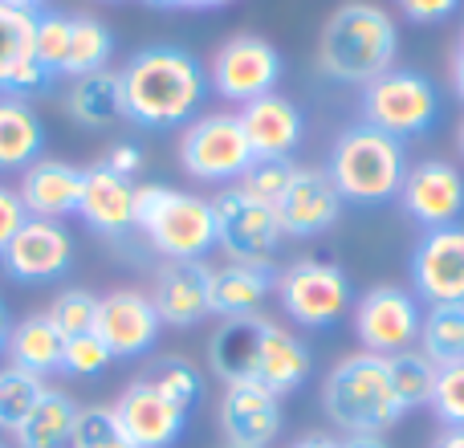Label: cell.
<instances>
[{"label":"cell","instance_id":"cell-23","mask_svg":"<svg viewBox=\"0 0 464 448\" xmlns=\"http://www.w3.org/2000/svg\"><path fill=\"white\" fill-rule=\"evenodd\" d=\"M208 278L212 269L204 261H168L155 273V310H160L163 326H196L208 318Z\"/></svg>","mask_w":464,"mask_h":448},{"label":"cell","instance_id":"cell-15","mask_svg":"<svg viewBox=\"0 0 464 448\" xmlns=\"http://www.w3.org/2000/svg\"><path fill=\"white\" fill-rule=\"evenodd\" d=\"M8 278L24 281V286H41V281H57L70 273L73 265V240L62 229V220H37L29 217L24 229L8 240V248L0 253Z\"/></svg>","mask_w":464,"mask_h":448},{"label":"cell","instance_id":"cell-18","mask_svg":"<svg viewBox=\"0 0 464 448\" xmlns=\"http://www.w3.org/2000/svg\"><path fill=\"white\" fill-rule=\"evenodd\" d=\"M281 424H285L281 400L273 392H265L261 384L225 387V400H220V433H225V444L269 448L281 436Z\"/></svg>","mask_w":464,"mask_h":448},{"label":"cell","instance_id":"cell-7","mask_svg":"<svg viewBox=\"0 0 464 448\" xmlns=\"http://www.w3.org/2000/svg\"><path fill=\"white\" fill-rule=\"evenodd\" d=\"M277 302L297 326L326 330L354 306V294L343 265L302 257V261H294L289 269L277 273Z\"/></svg>","mask_w":464,"mask_h":448},{"label":"cell","instance_id":"cell-10","mask_svg":"<svg viewBox=\"0 0 464 448\" xmlns=\"http://www.w3.org/2000/svg\"><path fill=\"white\" fill-rule=\"evenodd\" d=\"M212 209H217V245L228 253V261H269L273 248L285 240L277 204L256 200L240 184L225 188Z\"/></svg>","mask_w":464,"mask_h":448},{"label":"cell","instance_id":"cell-41","mask_svg":"<svg viewBox=\"0 0 464 448\" xmlns=\"http://www.w3.org/2000/svg\"><path fill=\"white\" fill-rule=\"evenodd\" d=\"M111 363H114V355L106 351V343L98 335L65 338V363H62V371H70V375L94 379V375H102Z\"/></svg>","mask_w":464,"mask_h":448},{"label":"cell","instance_id":"cell-22","mask_svg":"<svg viewBox=\"0 0 464 448\" xmlns=\"http://www.w3.org/2000/svg\"><path fill=\"white\" fill-rule=\"evenodd\" d=\"M269 294H277L269 261H225L208 278V310L220 318H253Z\"/></svg>","mask_w":464,"mask_h":448},{"label":"cell","instance_id":"cell-27","mask_svg":"<svg viewBox=\"0 0 464 448\" xmlns=\"http://www.w3.org/2000/svg\"><path fill=\"white\" fill-rule=\"evenodd\" d=\"M8 367H21L29 375H57L65 363V335L53 326L49 314H29V318L13 322V335H8Z\"/></svg>","mask_w":464,"mask_h":448},{"label":"cell","instance_id":"cell-56","mask_svg":"<svg viewBox=\"0 0 464 448\" xmlns=\"http://www.w3.org/2000/svg\"><path fill=\"white\" fill-rule=\"evenodd\" d=\"M0 448H8V444H5V441H0Z\"/></svg>","mask_w":464,"mask_h":448},{"label":"cell","instance_id":"cell-31","mask_svg":"<svg viewBox=\"0 0 464 448\" xmlns=\"http://www.w3.org/2000/svg\"><path fill=\"white\" fill-rule=\"evenodd\" d=\"M416 346L436 367L464 363V306H428Z\"/></svg>","mask_w":464,"mask_h":448},{"label":"cell","instance_id":"cell-14","mask_svg":"<svg viewBox=\"0 0 464 448\" xmlns=\"http://www.w3.org/2000/svg\"><path fill=\"white\" fill-rule=\"evenodd\" d=\"M400 204L424 232L457 224L464 212V176L449 160H420L408 168L400 188Z\"/></svg>","mask_w":464,"mask_h":448},{"label":"cell","instance_id":"cell-12","mask_svg":"<svg viewBox=\"0 0 464 448\" xmlns=\"http://www.w3.org/2000/svg\"><path fill=\"white\" fill-rule=\"evenodd\" d=\"M411 281L428 306H464V220L424 232L411 253Z\"/></svg>","mask_w":464,"mask_h":448},{"label":"cell","instance_id":"cell-1","mask_svg":"<svg viewBox=\"0 0 464 448\" xmlns=\"http://www.w3.org/2000/svg\"><path fill=\"white\" fill-rule=\"evenodd\" d=\"M122 119L151 131H168L196 119L208 98V73L188 49L147 45L119 70Z\"/></svg>","mask_w":464,"mask_h":448},{"label":"cell","instance_id":"cell-53","mask_svg":"<svg viewBox=\"0 0 464 448\" xmlns=\"http://www.w3.org/2000/svg\"><path fill=\"white\" fill-rule=\"evenodd\" d=\"M457 143H460V151H464V122H460V131H457Z\"/></svg>","mask_w":464,"mask_h":448},{"label":"cell","instance_id":"cell-43","mask_svg":"<svg viewBox=\"0 0 464 448\" xmlns=\"http://www.w3.org/2000/svg\"><path fill=\"white\" fill-rule=\"evenodd\" d=\"M400 13L416 24H436V21H449L452 13L460 8V0H395Z\"/></svg>","mask_w":464,"mask_h":448},{"label":"cell","instance_id":"cell-48","mask_svg":"<svg viewBox=\"0 0 464 448\" xmlns=\"http://www.w3.org/2000/svg\"><path fill=\"white\" fill-rule=\"evenodd\" d=\"M289 448H338L334 436H322V433H310V436H302V441H294Z\"/></svg>","mask_w":464,"mask_h":448},{"label":"cell","instance_id":"cell-2","mask_svg":"<svg viewBox=\"0 0 464 448\" xmlns=\"http://www.w3.org/2000/svg\"><path fill=\"white\" fill-rule=\"evenodd\" d=\"M400 29L392 13L371 0H346L330 13L318 37V70L346 86H367L379 73L395 70Z\"/></svg>","mask_w":464,"mask_h":448},{"label":"cell","instance_id":"cell-20","mask_svg":"<svg viewBox=\"0 0 464 448\" xmlns=\"http://www.w3.org/2000/svg\"><path fill=\"white\" fill-rule=\"evenodd\" d=\"M78 217L98 232V237L122 240L135 229V184L114 176L102 160L82 168V200Z\"/></svg>","mask_w":464,"mask_h":448},{"label":"cell","instance_id":"cell-34","mask_svg":"<svg viewBox=\"0 0 464 448\" xmlns=\"http://www.w3.org/2000/svg\"><path fill=\"white\" fill-rule=\"evenodd\" d=\"M45 392L49 387L41 375H29V371H21V367H5L0 371V428L16 433Z\"/></svg>","mask_w":464,"mask_h":448},{"label":"cell","instance_id":"cell-35","mask_svg":"<svg viewBox=\"0 0 464 448\" xmlns=\"http://www.w3.org/2000/svg\"><path fill=\"white\" fill-rule=\"evenodd\" d=\"M297 176V163L289 160V155H273V160H253L245 168V176H240V188H245L248 196H256V200L265 204H277L281 196H285V188L294 184Z\"/></svg>","mask_w":464,"mask_h":448},{"label":"cell","instance_id":"cell-4","mask_svg":"<svg viewBox=\"0 0 464 448\" xmlns=\"http://www.w3.org/2000/svg\"><path fill=\"white\" fill-rule=\"evenodd\" d=\"M326 176L343 200L375 209V204L400 200L403 176H408V155H403L400 139L383 135L367 122H354L330 147Z\"/></svg>","mask_w":464,"mask_h":448},{"label":"cell","instance_id":"cell-30","mask_svg":"<svg viewBox=\"0 0 464 448\" xmlns=\"http://www.w3.org/2000/svg\"><path fill=\"white\" fill-rule=\"evenodd\" d=\"M78 404L70 400L65 392H53L49 387L41 395V404L29 412L21 428L13 433L16 448H70V436H73V424H78Z\"/></svg>","mask_w":464,"mask_h":448},{"label":"cell","instance_id":"cell-16","mask_svg":"<svg viewBox=\"0 0 464 448\" xmlns=\"http://www.w3.org/2000/svg\"><path fill=\"white\" fill-rule=\"evenodd\" d=\"M114 416L135 448H171L188 424V412H179L151 379H135L122 387Z\"/></svg>","mask_w":464,"mask_h":448},{"label":"cell","instance_id":"cell-40","mask_svg":"<svg viewBox=\"0 0 464 448\" xmlns=\"http://www.w3.org/2000/svg\"><path fill=\"white\" fill-rule=\"evenodd\" d=\"M432 412L444 420V428H464V363L436 371Z\"/></svg>","mask_w":464,"mask_h":448},{"label":"cell","instance_id":"cell-36","mask_svg":"<svg viewBox=\"0 0 464 448\" xmlns=\"http://www.w3.org/2000/svg\"><path fill=\"white\" fill-rule=\"evenodd\" d=\"M147 379H151V384L160 387V392L168 395V400L176 404L179 412H192L196 404H200V395H204L200 371H196L188 359H163Z\"/></svg>","mask_w":464,"mask_h":448},{"label":"cell","instance_id":"cell-38","mask_svg":"<svg viewBox=\"0 0 464 448\" xmlns=\"http://www.w3.org/2000/svg\"><path fill=\"white\" fill-rule=\"evenodd\" d=\"M70 448H135L122 433L114 408H82L73 424Z\"/></svg>","mask_w":464,"mask_h":448},{"label":"cell","instance_id":"cell-52","mask_svg":"<svg viewBox=\"0 0 464 448\" xmlns=\"http://www.w3.org/2000/svg\"><path fill=\"white\" fill-rule=\"evenodd\" d=\"M147 5H155V8H184V0H147Z\"/></svg>","mask_w":464,"mask_h":448},{"label":"cell","instance_id":"cell-49","mask_svg":"<svg viewBox=\"0 0 464 448\" xmlns=\"http://www.w3.org/2000/svg\"><path fill=\"white\" fill-rule=\"evenodd\" d=\"M8 335H13V314H8L5 297H0V355H5V346H8Z\"/></svg>","mask_w":464,"mask_h":448},{"label":"cell","instance_id":"cell-17","mask_svg":"<svg viewBox=\"0 0 464 448\" xmlns=\"http://www.w3.org/2000/svg\"><path fill=\"white\" fill-rule=\"evenodd\" d=\"M343 196L330 184L326 168H297L294 184L285 188V196L277 200V217H281V232L297 240L322 237L326 229H334L343 217Z\"/></svg>","mask_w":464,"mask_h":448},{"label":"cell","instance_id":"cell-51","mask_svg":"<svg viewBox=\"0 0 464 448\" xmlns=\"http://www.w3.org/2000/svg\"><path fill=\"white\" fill-rule=\"evenodd\" d=\"M232 0H184V8H225Z\"/></svg>","mask_w":464,"mask_h":448},{"label":"cell","instance_id":"cell-37","mask_svg":"<svg viewBox=\"0 0 464 448\" xmlns=\"http://www.w3.org/2000/svg\"><path fill=\"white\" fill-rule=\"evenodd\" d=\"M49 318L53 326L62 330L65 338H78V335H94V322H98V297L90 289H62L49 306Z\"/></svg>","mask_w":464,"mask_h":448},{"label":"cell","instance_id":"cell-24","mask_svg":"<svg viewBox=\"0 0 464 448\" xmlns=\"http://www.w3.org/2000/svg\"><path fill=\"white\" fill-rule=\"evenodd\" d=\"M21 196L24 212L37 220H62L70 212H78L82 200V168L65 160H37L33 168L21 171Z\"/></svg>","mask_w":464,"mask_h":448},{"label":"cell","instance_id":"cell-54","mask_svg":"<svg viewBox=\"0 0 464 448\" xmlns=\"http://www.w3.org/2000/svg\"><path fill=\"white\" fill-rule=\"evenodd\" d=\"M102 5H119V0H102Z\"/></svg>","mask_w":464,"mask_h":448},{"label":"cell","instance_id":"cell-19","mask_svg":"<svg viewBox=\"0 0 464 448\" xmlns=\"http://www.w3.org/2000/svg\"><path fill=\"white\" fill-rule=\"evenodd\" d=\"M33 29H37V13L0 5V94L8 98L37 94L53 82V73L33 54Z\"/></svg>","mask_w":464,"mask_h":448},{"label":"cell","instance_id":"cell-32","mask_svg":"<svg viewBox=\"0 0 464 448\" xmlns=\"http://www.w3.org/2000/svg\"><path fill=\"white\" fill-rule=\"evenodd\" d=\"M111 49H114V37L102 21H94V16H86V13L70 16V57H65L62 73L65 78H86V73L106 70Z\"/></svg>","mask_w":464,"mask_h":448},{"label":"cell","instance_id":"cell-39","mask_svg":"<svg viewBox=\"0 0 464 448\" xmlns=\"http://www.w3.org/2000/svg\"><path fill=\"white\" fill-rule=\"evenodd\" d=\"M33 54H37V62L57 78V73L65 70V57H70V16L65 13H37Z\"/></svg>","mask_w":464,"mask_h":448},{"label":"cell","instance_id":"cell-9","mask_svg":"<svg viewBox=\"0 0 464 448\" xmlns=\"http://www.w3.org/2000/svg\"><path fill=\"white\" fill-rule=\"evenodd\" d=\"M420 326H424L420 297L403 286H371L354 302V335L371 355L392 359L400 351H411L420 343Z\"/></svg>","mask_w":464,"mask_h":448},{"label":"cell","instance_id":"cell-13","mask_svg":"<svg viewBox=\"0 0 464 448\" xmlns=\"http://www.w3.org/2000/svg\"><path fill=\"white\" fill-rule=\"evenodd\" d=\"M160 330H163L160 310L139 289H111L106 297H98L94 335L102 338L114 359H139V355H147L160 343Z\"/></svg>","mask_w":464,"mask_h":448},{"label":"cell","instance_id":"cell-42","mask_svg":"<svg viewBox=\"0 0 464 448\" xmlns=\"http://www.w3.org/2000/svg\"><path fill=\"white\" fill-rule=\"evenodd\" d=\"M24 220H29V212H24L21 196H16L13 188L0 184V253H5L8 240H13L16 232L24 229Z\"/></svg>","mask_w":464,"mask_h":448},{"label":"cell","instance_id":"cell-47","mask_svg":"<svg viewBox=\"0 0 464 448\" xmlns=\"http://www.w3.org/2000/svg\"><path fill=\"white\" fill-rule=\"evenodd\" d=\"M432 448H464V428H444L432 441Z\"/></svg>","mask_w":464,"mask_h":448},{"label":"cell","instance_id":"cell-11","mask_svg":"<svg viewBox=\"0 0 464 448\" xmlns=\"http://www.w3.org/2000/svg\"><path fill=\"white\" fill-rule=\"evenodd\" d=\"M281 82V54L256 33H237L212 54L208 86L217 90L225 102H253V98L273 94Z\"/></svg>","mask_w":464,"mask_h":448},{"label":"cell","instance_id":"cell-44","mask_svg":"<svg viewBox=\"0 0 464 448\" xmlns=\"http://www.w3.org/2000/svg\"><path fill=\"white\" fill-rule=\"evenodd\" d=\"M102 163L114 171V176L135 180L139 171H143V147H135V143H114V147H111V155H106Z\"/></svg>","mask_w":464,"mask_h":448},{"label":"cell","instance_id":"cell-3","mask_svg":"<svg viewBox=\"0 0 464 448\" xmlns=\"http://www.w3.org/2000/svg\"><path fill=\"white\" fill-rule=\"evenodd\" d=\"M322 408L330 424L343 428L346 436H383L403 416L392 392L387 359L371 351H354L330 367L322 384Z\"/></svg>","mask_w":464,"mask_h":448},{"label":"cell","instance_id":"cell-55","mask_svg":"<svg viewBox=\"0 0 464 448\" xmlns=\"http://www.w3.org/2000/svg\"><path fill=\"white\" fill-rule=\"evenodd\" d=\"M220 448H240V444H220Z\"/></svg>","mask_w":464,"mask_h":448},{"label":"cell","instance_id":"cell-46","mask_svg":"<svg viewBox=\"0 0 464 448\" xmlns=\"http://www.w3.org/2000/svg\"><path fill=\"white\" fill-rule=\"evenodd\" d=\"M338 448H392V444L383 436H346V441H338Z\"/></svg>","mask_w":464,"mask_h":448},{"label":"cell","instance_id":"cell-6","mask_svg":"<svg viewBox=\"0 0 464 448\" xmlns=\"http://www.w3.org/2000/svg\"><path fill=\"white\" fill-rule=\"evenodd\" d=\"M359 111H362V122L392 139H416L424 131H432L436 114H440V94L436 86L416 70H387L379 73L375 82L362 86V98H359Z\"/></svg>","mask_w":464,"mask_h":448},{"label":"cell","instance_id":"cell-50","mask_svg":"<svg viewBox=\"0 0 464 448\" xmlns=\"http://www.w3.org/2000/svg\"><path fill=\"white\" fill-rule=\"evenodd\" d=\"M0 5H13V8H24V13H41L45 0H0Z\"/></svg>","mask_w":464,"mask_h":448},{"label":"cell","instance_id":"cell-26","mask_svg":"<svg viewBox=\"0 0 464 448\" xmlns=\"http://www.w3.org/2000/svg\"><path fill=\"white\" fill-rule=\"evenodd\" d=\"M261 326L265 318H225L217 335L208 338V363L220 379L232 384H253L256 375V355H261Z\"/></svg>","mask_w":464,"mask_h":448},{"label":"cell","instance_id":"cell-25","mask_svg":"<svg viewBox=\"0 0 464 448\" xmlns=\"http://www.w3.org/2000/svg\"><path fill=\"white\" fill-rule=\"evenodd\" d=\"M310 371H314L310 346H305L289 326L265 318V326H261V355H256L253 384H261L265 392H273L281 400V395L297 392V387L310 379Z\"/></svg>","mask_w":464,"mask_h":448},{"label":"cell","instance_id":"cell-28","mask_svg":"<svg viewBox=\"0 0 464 448\" xmlns=\"http://www.w3.org/2000/svg\"><path fill=\"white\" fill-rule=\"evenodd\" d=\"M45 127L24 98L0 94V171H24L41 160Z\"/></svg>","mask_w":464,"mask_h":448},{"label":"cell","instance_id":"cell-8","mask_svg":"<svg viewBox=\"0 0 464 448\" xmlns=\"http://www.w3.org/2000/svg\"><path fill=\"white\" fill-rule=\"evenodd\" d=\"M179 163L192 180L204 184H232L245 176L253 163V147H248L245 131H240L237 114H204L192 119L179 135Z\"/></svg>","mask_w":464,"mask_h":448},{"label":"cell","instance_id":"cell-5","mask_svg":"<svg viewBox=\"0 0 464 448\" xmlns=\"http://www.w3.org/2000/svg\"><path fill=\"white\" fill-rule=\"evenodd\" d=\"M135 229L168 261H204V253L217 248V209H212V200L163 184L135 188Z\"/></svg>","mask_w":464,"mask_h":448},{"label":"cell","instance_id":"cell-21","mask_svg":"<svg viewBox=\"0 0 464 448\" xmlns=\"http://www.w3.org/2000/svg\"><path fill=\"white\" fill-rule=\"evenodd\" d=\"M240 131H245L248 147H253V160H273V155H289L297 143H302V111H297L294 98L285 94H265L253 98V102L240 106Z\"/></svg>","mask_w":464,"mask_h":448},{"label":"cell","instance_id":"cell-29","mask_svg":"<svg viewBox=\"0 0 464 448\" xmlns=\"http://www.w3.org/2000/svg\"><path fill=\"white\" fill-rule=\"evenodd\" d=\"M65 114L86 131H102L122 119V82L114 70H98L86 78H70L65 90Z\"/></svg>","mask_w":464,"mask_h":448},{"label":"cell","instance_id":"cell-33","mask_svg":"<svg viewBox=\"0 0 464 448\" xmlns=\"http://www.w3.org/2000/svg\"><path fill=\"white\" fill-rule=\"evenodd\" d=\"M436 363L428 359L420 346H411V351H400L387 359V375H392V392L395 400H400L403 412L411 408H424V404H432V387H436Z\"/></svg>","mask_w":464,"mask_h":448},{"label":"cell","instance_id":"cell-45","mask_svg":"<svg viewBox=\"0 0 464 448\" xmlns=\"http://www.w3.org/2000/svg\"><path fill=\"white\" fill-rule=\"evenodd\" d=\"M452 90L464 98V33L457 37V45H452Z\"/></svg>","mask_w":464,"mask_h":448}]
</instances>
